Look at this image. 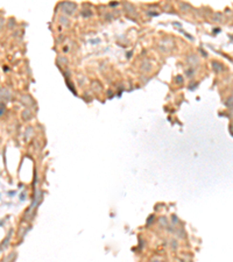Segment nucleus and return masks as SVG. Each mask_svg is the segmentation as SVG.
Here are the masks:
<instances>
[{
	"label": "nucleus",
	"mask_w": 233,
	"mask_h": 262,
	"mask_svg": "<svg viewBox=\"0 0 233 262\" xmlns=\"http://www.w3.org/2000/svg\"><path fill=\"white\" fill-rule=\"evenodd\" d=\"M153 262H159V261H153Z\"/></svg>",
	"instance_id": "1"
}]
</instances>
